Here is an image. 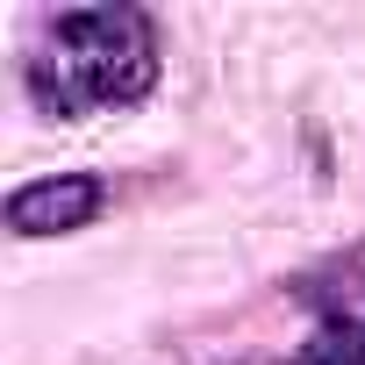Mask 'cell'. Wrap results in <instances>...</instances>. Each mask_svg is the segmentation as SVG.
<instances>
[{
  "label": "cell",
  "instance_id": "6da1fadb",
  "mask_svg": "<svg viewBox=\"0 0 365 365\" xmlns=\"http://www.w3.org/2000/svg\"><path fill=\"white\" fill-rule=\"evenodd\" d=\"M51 43H58V58L29 65V86L51 115L136 101L158 79V43L136 8H72L51 22Z\"/></svg>",
  "mask_w": 365,
  "mask_h": 365
},
{
  "label": "cell",
  "instance_id": "7a4b0ae2",
  "mask_svg": "<svg viewBox=\"0 0 365 365\" xmlns=\"http://www.w3.org/2000/svg\"><path fill=\"white\" fill-rule=\"evenodd\" d=\"M101 208H108V187L93 172H51V179H29V187L8 194V230L15 237H72Z\"/></svg>",
  "mask_w": 365,
  "mask_h": 365
},
{
  "label": "cell",
  "instance_id": "3957f363",
  "mask_svg": "<svg viewBox=\"0 0 365 365\" xmlns=\"http://www.w3.org/2000/svg\"><path fill=\"white\" fill-rule=\"evenodd\" d=\"M294 365H365V344H358L351 329H322V336H315Z\"/></svg>",
  "mask_w": 365,
  "mask_h": 365
}]
</instances>
